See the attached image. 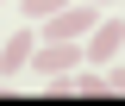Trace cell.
<instances>
[{"instance_id":"5","label":"cell","mask_w":125,"mask_h":106,"mask_svg":"<svg viewBox=\"0 0 125 106\" xmlns=\"http://www.w3.org/2000/svg\"><path fill=\"white\" fill-rule=\"evenodd\" d=\"M56 6H69V0H19V13H25V25H38V19H50Z\"/></svg>"},{"instance_id":"7","label":"cell","mask_w":125,"mask_h":106,"mask_svg":"<svg viewBox=\"0 0 125 106\" xmlns=\"http://www.w3.org/2000/svg\"><path fill=\"white\" fill-rule=\"evenodd\" d=\"M106 87H113V94H125V62H119V69L106 75Z\"/></svg>"},{"instance_id":"4","label":"cell","mask_w":125,"mask_h":106,"mask_svg":"<svg viewBox=\"0 0 125 106\" xmlns=\"http://www.w3.org/2000/svg\"><path fill=\"white\" fill-rule=\"evenodd\" d=\"M31 50H38V38H31V31H13V38H0V81H13L19 69L31 62Z\"/></svg>"},{"instance_id":"8","label":"cell","mask_w":125,"mask_h":106,"mask_svg":"<svg viewBox=\"0 0 125 106\" xmlns=\"http://www.w3.org/2000/svg\"><path fill=\"white\" fill-rule=\"evenodd\" d=\"M94 6H113V0H94Z\"/></svg>"},{"instance_id":"3","label":"cell","mask_w":125,"mask_h":106,"mask_svg":"<svg viewBox=\"0 0 125 106\" xmlns=\"http://www.w3.org/2000/svg\"><path fill=\"white\" fill-rule=\"evenodd\" d=\"M125 50V19H94L88 44H81V62H113Z\"/></svg>"},{"instance_id":"1","label":"cell","mask_w":125,"mask_h":106,"mask_svg":"<svg viewBox=\"0 0 125 106\" xmlns=\"http://www.w3.org/2000/svg\"><path fill=\"white\" fill-rule=\"evenodd\" d=\"M31 62H38V75H75L81 69V38H38V50H31Z\"/></svg>"},{"instance_id":"2","label":"cell","mask_w":125,"mask_h":106,"mask_svg":"<svg viewBox=\"0 0 125 106\" xmlns=\"http://www.w3.org/2000/svg\"><path fill=\"white\" fill-rule=\"evenodd\" d=\"M94 19H100V6H94V0H69V6H56V13L44 19V38H88Z\"/></svg>"},{"instance_id":"6","label":"cell","mask_w":125,"mask_h":106,"mask_svg":"<svg viewBox=\"0 0 125 106\" xmlns=\"http://www.w3.org/2000/svg\"><path fill=\"white\" fill-rule=\"evenodd\" d=\"M75 94H113V87H106V75H94V69H81V75H75Z\"/></svg>"}]
</instances>
